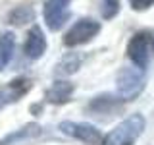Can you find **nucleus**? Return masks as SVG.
Here are the masks:
<instances>
[{
  "label": "nucleus",
  "mask_w": 154,
  "mask_h": 145,
  "mask_svg": "<svg viewBox=\"0 0 154 145\" xmlns=\"http://www.w3.org/2000/svg\"><path fill=\"white\" fill-rule=\"evenodd\" d=\"M144 130V116L143 114H131L119 122L116 128L102 139L100 145H133L137 137Z\"/></svg>",
  "instance_id": "1"
},
{
  "label": "nucleus",
  "mask_w": 154,
  "mask_h": 145,
  "mask_svg": "<svg viewBox=\"0 0 154 145\" xmlns=\"http://www.w3.org/2000/svg\"><path fill=\"white\" fill-rule=\"evenodd\" d=\"M116 89L122 101H133L143 93L144 89V74L139 68L123 66L116 77Z\"/></svg>",
  "instance_id": "2"
},
{
  "label": "nucleus",
  "mask_w": 154,
  "mask_h": 145,
  "mask_svg": "<svg viewBox=\"0 0 154 145\" xmlns=\"http://www.w3.org/2000/svg\"><path fill=\"white\" fill-rule=\"evenodd\" d=\"M98 31H100V23H98V21H94V19H91V18L77 19L73 25H71V29L66 33L64 45H66V47L83 45V43L91 41L93 37L98 35Z\"/></svg>",
  "instance_id": "3"
},
{
  "label": "nucleus",
  "mask_w": 154,
  "mask_h": 145,
  "mask_svg": "<svg viewBox=\"0 0 154 145\" xmlns=\"http://www.w3.org/2000/svg\"><path fill=\"white\" fill-rule=\"evenodd\" d=\"M150 33H137L127 45V56L133 60V64L139 70H144L148 66V56H150Z\"/></svg>",
  "instance_id": "4"
},
{
  "label": "nucleus",
  "mask_w": 154,
  "mask_h": 145,
  "mask_svg": "<svg viewBox=\"0 0 154 145\" xmlns=\"http://www.w3.org/2000/svg\"><path fill=\"white\" fill-rule=\"evenodd\" d=\"M60 130L69 137H75L79 141H83L87 145H100L102 143V135L100 132L91 124H81V122H62Z\"/></svg>",
  "instance_id": "5"
},
{
  "label": "nucleus",
  "mask_w": 154,
  "mask_h": 145,
  "mask_svg": "<svg viewBox=\"0 0 154 145\" xmlns=\"http://www.w3.org/2000/svg\"><path fill=\"white\" fill-rule=\"evenodd\" d=\"M71 0H46L45 4V21L48 29L58 31L69 18L67 6H69Z\"/></svg>",
  "instance_id": "6"
},
{
  "label": "nucleus",
  "mask_w": 154,
  "mask_h": 145,
  "mask_svg": "<svg viewBox=\"0 0 154 145\" xmlns=\"http://www.w3.org/2000/svg\"><path fill=\"white\" fill-rule=\"evenodd\" d=\"M23 50H25V56H29L31 60H37L45 54L46 50V37L42 33V29L38 25H33L27 33L25 45H23Z\"/></svg>",
  "instance_id": "7"
},
{
  "label": "nucleus",
  "mask_w": 154,
  "mask_h": 145,
  "mask_svg": "<svg viewBox=\"0 0 154 145\" xmlns=\"http://www.w3.org/2000/svg\"><path fill=\"white\" fill-rule=\"evenodd\" d=\"M29 87H31V81L27 77H17V79L10 81L4 89H0V108H4L6 105L16 103L17 99H21L29 91Z\"/></svg>",
  "instance_id": "8"
},
{
  "label": "nucleus",
  "mask_w": 154,
  "mask_h": 145,
  "mask_svg": "<svg viewBox=\"0 0 154 145\" xmlns=\"http://www.w3.org/2000/svg\"><path fill=\"white\" fill-rule=\"evenodd\" d=\"M73 89H75V85L69 83V81H54V83L46 89L45 99L52 105H64L71 99Z\"/></svg>",
  "instance_id": "9"
},
{
  "label": "nucleus",
  "mask_w": 154,
  "mask_h": 145,
  "mask_svg": "<svg viewBox=\"0 0 154 145\" xmlns=\"http://www.w3.org/2000/svg\"><path fill=\"white\" fill-rule=\"evenodd\" d=\"M37 135H41V126L31 122V124H25L23 128L16 130V132L4 135L2 139H0V145H16V143H23L27 141V139H33L37 137Z\"/></svg>",
  "instance_id": "10"
},
{
  "label": "nucleus",
  "mask_w": 154,
  "mask_h": 145,
  "mask_svg": "<svg viewBox=\"0 0 154 145\" xmlns=\"http://www.w3.org/2000/svg\"><path fill=\"white\" fill-rule=\"evenodd\" d=\"M122 108V99L118 97H112V95H100V97H94L89 105V110L94 114H112L116 110Z\"/></svg>",
  "instance_id": "11"
},
{
  "label": "nucleus",
  "mask_w": 154,
  "mask_h": 145,
  "mask_svg": "<svg viewBox=\"0 0 154 145\" xmlns=\"http://www.w3.org/2000/svg\"><path fill=\"white\" fill-rule=\"evenodd\" d=\"M81 62H83V56L81 54H77V52H69V54H66L64 58H62V62L58 64V74H66V76H69V74H75L77 70L81 68Z\"/></svg>",
  "instance_id": "12"
},
{
  "label": "nucleus",
  "mask_w": 154,
  "mask_h": 145,
  "mask_svg": "<svg viewBox=\"0 0 154 145\" xmlns=\"http://www.w3.org/2000/svg\"><path fill=\"white\" fill-rule=\"evenodd\" d=\"M35 19V10L31 6H19L16 10H12L8 16V21L14 23V25H23V23H29Z\"/></svg>",
  "instance_id": "13"
},
{
  "label": "nucleus",
  "mask_w": 154,
  "mask_h": 145,
  "mask_svg": "<svg viewBox=\"0 0 154 145\" xmlns=\"http://www.w3.org/2000/svg\"><path fill=\"white\" fill-rule=\"evenodd\" d=\"M12 54H14V35L2 33L0 35V68H4L12 60Z\"/></svg>",
  "instance_id": "14"
},
{
  "label": "nucleus",
  "mask_w": 154,
  "mask_h": 145,
  "mask_svg": "<svg viewBox=\"0 0 154 145\" xmlns=\"http://www.w3.org/2000/svg\"><path fill=\"white\" fill-rule=\"evenodd\" d=\"M118 12H119V0H104V6H102L104 19H112Z\"/></svg>",
  "instance_id": "15"
},
{
  "label": "nucleus",
  "mask_w": 154,
  "mask_h": 145,
  "mask_svg": "<svg viewBox=\"0 0 154 145\" xmlns=\"http://www.w3.org/2000/svg\"><path fill=\"white\" fill-rule=\"evenodd\" d=\"M129 4H131V8L133 10H146V8H150L152 4H154V0H129Z\"/></svg>",
  "instance_id": "16"
}]
</instances>
